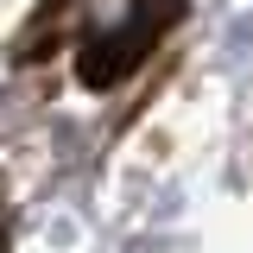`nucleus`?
<instances>
[{
    "mask_svg": "<svg viewBox=\"0 0 253 253\" xmlns=\"http://www.w3.org/2000/svg\"><path fill=\"white\" fill-rule=\"evenodd\" d=\"M171 6H177V0H139V13H133V19H126L121 32L95 38V44H89V57H83V83H95V89L121 83L126 70H133V63L146 57V44H152L158 32H165Z\"/></svg>",
    "mask_w": 253,
    "mask_h": 253,
    "instance_id": "1",
    "label": "nucleus"
}]
</instances>
